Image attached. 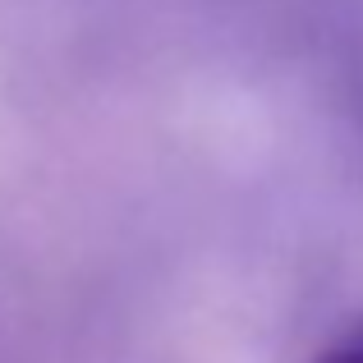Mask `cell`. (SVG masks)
Instances as JSON below:
<instances>
[{
    "mask_svg": "<svg viewBox=\"0 0 363 363\" xmlns=\"http://www.w3.org/2000/svg\"><path fill=\"white\" fill-rule=\"evenodd\" d=\"M318 363H363V322H354L327 354H318Z\"/></svg>",
    "mask_w": 363,
    "mask_h": 363,
    "instance_id": "cell-1",
    "label": "cell"
}]
</instances>
